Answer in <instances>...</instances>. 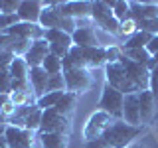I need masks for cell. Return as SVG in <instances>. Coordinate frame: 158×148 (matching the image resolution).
<instances>
[{
	"label": "cell",
	"mask_w": 158,
	"mask_h": 148,
	"mask_svg": "<svg viewBox=\"0 0 158 148\" xmlns=\"http://www.w3.org/2000/svg\"><path fill=\"white\" fill-rule=\"evenodd\" d=\"M142 132H144V126H131L125 121H115L101 138L107 148H128Z\"/></svg>",
	"instance_id": "obj_1"
},
{
	"label": "cell",
	"mask_w": 158,
	"mask_h": 148,
	"mask_svg": "<svg viewBox=\"0 0 158 148\" xmlns=\"http://www.w3.org/2000/svg\"><path fill=\"white\" fill-rule=\"evenodd\" d=\"M105 83L111 87H115L117 91H121L123 95H131V93H140L138 87L131 81L125 65L121 61L117 63H107L105 65Z\"/></svg>",
	"instance_id": "obj_2"
},
{
	"label": "cell",
	"mask_w": 158,
	"mask_h": 148,
	"mask_svg": "<svg viewBox=\"0 0 158 148\" xmlns=\"http://www.w3.org/2000/svg\"><path fill=\"white\" fill-rule=\"evenodd\" d=\"M93 26H97L101 32L109 34V36H118V30H121V24L117 22V18L113 16V6L111 2H93Z\"/></svg>",
	"instance_id": "obj_3"
},
{
	"label": "cell",
	"mask_w": 158,
	"mask_h": 148,
	"mask_svg": "<svg viewBox=\"0 0 158 148\" xmlns=\"http://www.w3.org/2000/svg\"><path fill=\"white\" fill-rule=\"evenodd\" d=\"M113 122H115V118L109 115V113L97 109V111L87 118L85 126H83V140H85V142H95V140H99V138H101L109 130V128H111Z\"/></svg>",
	"instance_id": "obj_4"
},
{
	"label": "cell",
	"mask_w": 158,
	"mask_h": 148,
	"mask_svg": "<svg viewBox=\"0 0 158 148\" xmlns=\"http://www.w3.org/2000/svg\"><path fill=\"white\" fill-rule=\"evenodd\" d=\"M123 107H125V95L121 91H117L115 87L105 83L101 99H99V109L109 113L115 121H123Z\"/></svg>",
	"instance_id": "obj_5"
},
{
	"label": "cell",
	"mask_w": 158,
	"mask_h": 148,
	"mask_svg": "<svg viewBox=\"0 0 158 148\" xmlns=\"http://www.w3.org/2000/svg\"><path fill=\"white\" fill-rule=\"evenodd\" d=\"M63 79H65V91L67 93H87L93 87V75L89 69H71V71H63Z\"/></svg>",
	"instance_id": "obj_6"
},
{
	"label": "cell",
	"mask_w": 158,
	"mask_h": 148,
	"mask_svg": "<svg viewBox=\"0 0 158 148\" xmlns=\"http://www.w3.org/2000/svg\"><path fill=\"white\" fill-rule=\"evenodd\" d=\"M40 132H57V134H71V118L59 115L56 109L44 111Z\"/></svg>",
	"instance_id": "obj_7"
},
{
	"label": "cell",
	"mask_w": 158,
	"mask_h": 148,
	"mask_svg": "<svg viewBox=\"0 0 158 148\" xmlns=\"http://www.w3.org/2000/svg\"><path fill=\"white\" fill-rule=\"evenodd\" d=\"M6 142L10 148H34V142L38 140V132H32L28 128H18L8 125L6 126Z\"/></svg>",
	"instance_id": "obj_8"
},
{
	"label": "cell",
	"mask_w": 158,
	"mask_h": 148,
	"mask_svg": "<svg viewBox=\"0 0 158 148\" xmlns=\"http://www.w3.org/2000/svg\"><path fill=\"white\" fill-rule=\"evenodd\" d=\"M121 63L125 65L131 81L138 87V91H148L150 89V71H148L146 65H140V63H135L132 59H128L123 56L121 57Z\"/></svg>",
	"instance_id": "obj_9"
},
{
	"label": "cell",
	"mask_w": 158,
	"mask_h": 148,
	"mask_svg": "<svg viewBox=\"0 0 158 148\" xmlns=\"http://www.w3.org/2000/svg\"><path fill=\"white\" fill-rule=\"evenodd\" d=\"M49 56V43L46 42L44 38L40 39H34L30 49L26 51V56H24V61L28 63V67H42V63L46 61V57Z\"/></svg>",
	"instance_id": "obj_10"
},
{
	"label": "cell",
	"mask_w": 158,
	"mask_h": 148,
	"mask_svg": "<svg viewBox=\"0 0 158 148\" xmlns=\"http://www.w3.org/2000/svg\"><path fill=\"white\" fill-rule=\"evenodd\" d=\"M138 99H140V121H142V126L152 125V122L158 118V101L150 93V89H148V91H140L138 93Z\"/></svg>",
	"instance_id": "obj_11"
},
{
	"label": "cell",
	"mask_w": 158,
	"mask_h": 148,
	"mask_svg": "<svg viewBox=\"0 0 158 148\" xmlns=\"http://www.w3.org/2000/svg\"><path fill=\"white\" fill-rule=\"evenodd\" d=\"M59 10L63 16L73 18L75 22L91 20L93 14V2H59Z\"/></svg>",
	"instance_id": "obj_12"
},
{
	"label": "cell",
	"mask_w": 158,
	"mask_h": 148,
	"mask_svg": "<svg viewBox=\"0 0 158 148\" xmlns=\"http://www.w3.org/2000/svg\"><path fill=\"white\" fill-rule=\"evenodd\" d=\"M71 39H73V46L75 47H99L101 46V39H99V34L95 26H81L77 28L75 32L71 34Z\"/></svg>",
	"instance_id": "obj_13"
},
{
	"label": "cell",
	"mask_w": 158,
	"mask_h": 148,
	"mask_svg": "<svg viewBox=\"0 0 158 148\" xmlns=\"http://www.w3.org/2000/svg\"><path fill=\"white\" fill-rule=\"evenodd\" d=\"M123 121L131 126H142L140 121V99L138 93L125 95V107H123Z\"/></svg>",
	"instance_id": "obj_14"
},
{
	"label": "cell",
	"mask_w": 158,
	"mask_h": 148,
	"mask_svg": "<svg viewBox=\"0 0 158 148\" xmlns=\"http://www.w3.org/2000/svg\"><path fill=\"white\" fill-rule=\"evenodd\" d=\"M8 36L12 38H20V39H28V42H34V39L44 38V28L40 24H28V22H18L16 26H12L10 30H6Z\"/></svg>",
	"instance_id": "obj_15"
},
{
	"label": "cell",
	"mask_w": 158,
	"mask_h": 148,
	"mask_svg": "<svg viewBox=\"0 0 158 148\" xmlns=\"http://www.w3.org/2000/svg\"><path fill=\"white\" fill-rule=\"evenodd\" d=\"M42 2L38 0H20L18 6V18L20 22H28V24H38L40 16H42Z\"/></svg>",
	"instance_id": "obj_16"
},
{
	"label": "cell",
	"mask_w": 158,
	"mask_h": 148,
	"mask_svg": "<svg viewBox=\"0 0 158 148\" xmlns=\"http://www.w3.org/2000/svg\"><path fill=\"white\" fill-rule=\"evenodd\" d=\"M131 16L132 20L144 22V20H156L158 18V4L156 2H131Z\"/></svg>",
	"instance_id": "obj_17"
},
{
	"label": "cell",
	"mask_w": 158,
	"mask_h": 148,
	"mask_svg": "<svg viewBox=\"0 0 158 148\" xmlns=\"http://www.w3.org/2000/svg\"><path fill=\"white\" fill-rule=\"evenodd\" d=\"M28 79H30V85H32L34 95H36L38 99L48 93V79H49V75L46 73L44 67H32L30 69V77Z\"/></svg>",
	"instance_id": "obj_18"
},
{
	"label": "cell",
	"mask_w": 158,
	"mask_h": 148,
	"mask_svg": "<svg viewBox=\"0 0 158 148\" xmlns=\"http://www.w3.org/2000/svg\"><path fill=\"white\" fill-rule=\"evenodd\" d=\"M83 59H85V65L87 69H97V67H105L107 65V53H105V46H99V47H85L81 49Z\"/></svg>",
	"instance_id": "obj_19"
},
{
	"label": "cell",
	"mask_w": 158,
	"mask_h": 148,
	"mask_svg": "<svg viewBox=\"0 0 158 148\" xmlns=\"http://www.w3.org/2000/svg\"><path fill=\"white\" fill-rule=\"evenodd\" d=\"M38 142L42 148H69V134L38 132Z\"/></svg>",
	"instance_id": "obj_20"
},
{
	"label": "cell",
	"mask_w": 158,
	"mask_h": 148,
	"mask_svg": "<svg viewBox=\"0 0 158 148\" xmlns=\"http://www.w3.org/2000/svg\"><path fill=\"white\" fill-rule=\"evenodd\" d=\"M61 63H63V71H71V69H87L85 59H83V53H81V47H75V46L69 49V53L61 59Z\"/></svg>",
	"instance_id": "obj_21"
},
{
	"label": "cell",
	"mask_w": 158,
	"mask_h": 148,
	"mask_svg": "<svg viewBox=\"0 0 158 148\" xmlns=\"http://www.w3.org/2000/svg\"><path fill=\"white\" fill-rule=\"evenodd\" d=\"M10 77H12V81H18V83H26L30 81V67L28 63L24 61V57H14V61L10 63V69H8Z\"/></svg>",
	"instance_id": "obj_22"
},
{
	"label": "cell",
	"mask_w": 158,
	"mask_h": 148,
	"mask_svg": "<svg viewBox=\"0 0 158 148\" xmlns=\"http://www.w3.org/2000/svg\"><path fill=\"white\" fill-rule=\"evenodd\" d=\"M75 105H77V95H75V93H67L65 91V93H63V97L59 99V103L53 109H56L59 115L71 118L73 113H75Z\"/></svg>",
	"instance_id": "obj_23"
},
{
	"label": "cell",
	"mask_w": 158,
	"mask_h": 148,
	"mask_svg": "<svg viewBox=\"0 0 158 148\" xmlns=\"http://www.w3.org/2000/svg\"><path fill=\"white\" fill-rule=\"evenodd\" d=\"M152 38H154L152 34L138 30L135 36H131L128 39H125V43L121 46V49H123V51H127V49H140V47H146L148 43H150V39H152Z\"/></svg>",
	"instance_id": "obj_24"
},
{
	"label": "cell",
	"mask_w": 158,
	"mask_h": 148,
	"mask_svg": "<svg viewBox=\"0 0 158 148\" xmlns=\"http://www.w3.org/2000/svg\"><path fill=\"white\" fill-rule=\"evenodd\" d=\"M44 39L52 46V43H63V46H73L71 34L63 32V30H44Z\"/></svg>",
	"instance_id": "obj_25"
},
{
	"label": "cell",
	"mask_w": 158,
	"mask_h": 148,
	"mask_svg": "<svg viewBox=\"0 0 158 148\" xmlns=\"http://www.w3.org/2000/svg\"><path fill=\"white\" fill-rule=\"evenodd\" d=\"M113 6V16L117 18L118 24L127 22V20H131V2H125V0H115V2H111Z\"/></svg>",
	"instance_id": "obj_26"
},
{
	"label": "cell",
	"mask_w": 158,
	"mask_h": 148,
	"mask_svg": "<svg viewBox=\"0 0 158 148\" xmlns=\"http://www.w3.org/2000/svg\"><path fill=\"white\" fill-rule=\"evenodd\" d=\"M63 93L65 91H53V93H46L44 97H40L36 101V105L42 109V111H48V109H53L59 103V99L63 97Z\"/></svg>",
	"instance_id": "obj_27"
},
{
	"label": "cell",
	"mask_w": 158,
	"mask_h": 148,
	"mask_svg": "<svg viewBox=\"0 0 158 148\" xmlns=\"http://www.w3.org/2000/svg\"><path fill=\"white\" fill-rule=\"evenodd\" d=\"M42 67L46 69V73H48L49 77H52V75H59V73H63V63H61V59L56 57V56H52V53H49V56L46 57V61L42 63Z\"/></svg>",
	"instance_id": "obj_28"
},
{
	"label": "cell",
	"mask_w": 158,
	"mask_h": 148,
	"mask_svg": "<svg viewBox=\"0 0 158 148\" xmlns=\"http://www.w3.org/2000/svg\"><path fill=\"white\" fill-rule=\"evenodd\" d=\"M123 56L132 59L135 63H140V65H148V61H150V53L146 51V47H140V49H127V51H123Z\"/></svg>",
	"instance_id": "obj_29"
},
{
	"label": "cell",
	"mask_w": 158,
	"mask_h": 148,
	"mask_svg": "<svg viewBox=\"0 0 158 148\" xmlns=\"http://www.w3.org/2000/svg\"><path fill=\"white\" fill-rule=\"evenodd\" d=\"M42 117H44V111L42 109H36L28 118H26V128L32 132H40V126H42Z\"/></svg>",
	"instance_id": "obj_30"
},
{
	"label": "cell",
	"mask_w": 158,
	"mask_h": 148,
	"mask_svg": "<svg viewBox=\"0 0 158 148\" xmlns=\"http://www.w3.org/2000/svg\"><path fill=\"white\" fill-rule=\"evenodd\" d=\"M138 32V24H136V20H127V22H123L121 24V30H118V36H123L125 39H128L131 36H135V34Z\"/></svg>",
	"instance_id": "obj_31"
},
{
	"label": "cell",
	"mask_w": 158,
	"mask_h": 148,
	"mask_svg": "<svg viewBox=\"0 0 158 148\" xmlns=\"http://www.w3.org/2000/svg\"><path fill=\"white\" fill-rule=\"evenodd\" d=\"M53 91H65V79H63V73L52 75L48 79V93H53Z\"/></svg>",
	"instance_id": "obj_32"
},
{
	"label": "cell",
	"mask_w": 158,
	"mask_h": 148,
	"mask_svg": "<svg viewBox=\"0 0 158 148\" xmlns=\"http://www.w3.org/2000/svg\"><path fill=\"white\" fill-rule=\"evenodd\" d=\"M20 22L18 14H0V32H6Z\"/></svg>",
	"instance_id": "obj_33"
},
{
	"label": "cell",
	"mask_w": 158,
	"mask_h": 148,
	"mask_svg": "<svg viewBox=\"0 0 158 148\" xmlns=\"http://www.w3.org/2000/svg\"><path fill=\"white\" fill-rule=\"evenodd\" d=\"M105 53H107V63H117V61H121V57H123V49L118 46H115V43L105 46Z\"/></svg>",
	"instance_id": "obj_34"
},
{
	"label": "cell",
	"mask_w": 158,
	"mask_h": 148,
	"mask_svg": "<svg viewBox=\"0 0 158 148\" xmlns=\"http://www.w3.org/2000/svg\"><path fill=\"white\" fill-rule=\"evenodd\" d=\"M18 0H0V14H18Z\"/></svg>",
	"instance_id": "obj_35"
},
{
	"label": "cell",
	"mask_w": 158,
	"mask_h": 148,
	"mask_svg": "<svg viewBox=\"0 0 158 148\" xmlns=\"http://www.w3.org/2000/svg\"><path fill=\"white\" fill-rule=\"evenodd\" d=\"M138 30L148 32L152 36H158V18L156 20H144V22H138Z\"/></svg>",
	"instance_id": "obj_36"
},
{
	"label": "cell",
	"mask_w": 158,
	"mask_h": 148,
	"mask_svg": "<svg viewBox=\"0 0 158 148\" xmlns=\"http://www.w3.org/2000/svg\"><path fill=\"white\" fill-rule=\"evenodd\" d=\"M12 47H14V38L8 36L6 32H0V53H4V51L12 53Z\"/></svg>",
	"instance_id": "obj_37"
},
{
	"label": "cell",
	"mask_w": 158,
	"mask_h": 148,
	"mask_svg": "<svg viewBox=\"0 0 158 148\" xmlns=\"http://www.w3.org/2000/svg\"><path fill=\"white\" fill-rule=\"evenodd\" d=\"M0 93H12V77L8 71H0Z\"/></svg>",
	"instance_id": "obj_38"
},
{
	"label": "cell",
	"mask_w": 158,
	"mask_h": 148,
	"mask_svg": "<svg viewBox=\"0 0 158 148\" xmlns=\"http://www.w3.org/2000/svg\"><path fill=\"white\" fill-rule=\"evenodd\" d=\"M150 93L158 101V65L150 69Z\"/></svg>",
	"instance_id": "obj_39"
},
{
	"label": "cell",
	"mask_w": 158,
	"mask_h": 148,
	"mask_svg": "<svg viewBox=\"0 0 158 148\" xmlns=\"http://www.w3.org/2000/svg\"><path fill=\"white\" fill-rule=\"evenodd\" d=\"M14 53H10V51H4V53H0V71H8L10 69V63L14 61Z\"/></svg>",
	"instance_id": "obj_40"
},
{
	"label": "cell",
	"mask_w": 158,
	"mask_h": 148,
	"mask_svg": "<svg viewBox=\"0 0 158 148\" xmlns=\"http://www.w3.org/2000/svg\"><path fill=\"white\" fill-rule=\"evenodd\" d=\"M85 148H107V144L103 142V138H99L95 142H85Z\"/></svg>",
	"instance_id": "obj_41"
},
{
	"label": "cell",
	"mask_w": 158,
	"mask_h": 148,
	"mask_svg": "<svg viewBox=\"0 0 158 148\" xmlns=\"http://www.w3.org/2000/svg\"><path fill=\"white\" fill-rule=\"evenodd\" d=\"M6 103H10V95L8 93H0V109H2Z\"/></svg>",
	"instance_id": "obj_42"
},
{
	"label": "cell",
	"mask_w": 158,
	"mask_h": 148,
	"mask_svg": "<svg viewBox=\"0 0 158 148\" xmlns=\"http://www.w3.org/2000/svg\"><path fill=\"white\" fill-rule=\"evenodd\" d=\"M0 148H10L6 142V136H0Z\"/></svg>",
	"instance_id": "obj_43"
},
{
	"label": "cell",
	"mask_w": 158,
	"mask_h": 148,
	"mask_svg": "<svg viewBox=\"0 0 158 148\" xmlns=\"http://www.w3.org/2000/svg\"><path fill=\"white\" fill-rule=\"evenodd\" d=\"M6 126H8V125H2V122H0V136H4V132H6Z\"/></svg>",
	"instance_id": "obj_44"
},
{
	"label": "cell",
	"mask_w": 158,
	"mask_h": 148,
	"mask_svg": "<svg viewBox=\"0 0 158 148\" xmlns=\"http://www.w3.org/2000/svg\"><path fill=\"white\" fill-rule=\"evenodd\" d=\"M128 148H142V146H138V144H131Z\"/></svg>",
	"instance_id": "obj_45"
}]
</instances>
